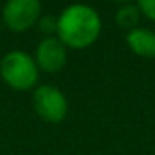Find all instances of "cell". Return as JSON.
Listing matches in <instances>:
<instances>
[{"mask_svg":"<svg viewBox=\"0 0 155 155\" xmlns=\"http://www.w3.org/2000/svg\"><path fill=\"white\" fill-rule=\"evenodd\" d=\"M100 17L88 5H70L60 14L57 35L65 47L85 48L97 40L100 34Z\"/></svg>","mask_w":155,"mask_h":155,"instance_id":"obj_1","label":"cell"},{"mask_svg":"<svg viewBox=\"0 0 155 155\" xmlns=\"http://www.w3.org/2000/svg\"><path fill=\"white\" fill-rule=\"evenodd\" d=\"M0 75L15 90H28L38 80L37 62L22 50L8 52L0 62Z\"/></svg>","mask_w":155,"mask_h":155,"instance_id":"obj_2","label":"cell"},{"mask_svg":"<svg viewBox=\"0 0 155 155\" xmlns=\"http://www.w3.org/2000/svg\"><path fill=\"white\" fill-rule=\"evenodd\" d=\"M34 108L38 114V117L44 118L45 122L58 124L67 115L68 105L65 95L57 87L42 85L34 94Z\"/></svg>","mask_w":155,"mask_h":155,"instance_id":"obj_3","label":"cell"},{"mask_svg":"<svg viewBox=\"0 0 155 155\" xmlns=\"http://www.w3.org/2000/svg\"><path fill=\"white\" fill-rule=\"evenodd\" d=\"M42 5L37 0H10L4 7V22L10 30L24 32L40 18Z\"/></svg>","mask_w":155,"mask_h":155,"instance_id":"obj_4","label":"cell"},{"mask_svg":"<svg viewBox=\"0 0 155 155\" xmlns=\"http://www.w3.org/2000/svg\"><path fill=\"white\" fill-rule=\"evenodd\" d=\"M35 57H37L38 68L55 74L62 70L67 64V48L58 37H47L38 44Z\"/></svg>","mask_w":155,"mask_h":155,"instance_id":"obj_5","label":"cell"},{"mask_svg":"<svg viewBox=\"0 0 155 155\" xmlns=\"http://www.w3.org/2000/svg\"><path fill=\"white\" fill-rule=\"evenodd\" d=\"M127 44L134 54L145 58H155V32L135 27L128 32Z\"/></svg>","mask_w":155,"mask_h":155,"instance_id":"obj_6","label":"cell"},{"mask_svg":"<svg viewBox=\"0 0 155 155\" xmlns=\"http://www.w3.org/2000/svg\"><path fill=\"white\" fill-rule=\"evenodd\" d=\"M138 18H140V8H138V5H132V4L120 7L117 15H115L117 24L124 28H128V32L135 28V25L138 24Z\"/></svg>","mask_w":155,"mask_h":155,"instance_id":"obj_7","label":"cell"},{"mask_svg":"<svg viewBox=\"0 0 155 155\" xmlns=\"http://www.w3.org/2000/svg\"><path fill=\"white\" fill-rule=\"evenodd\" d=\"M57 22H58V18H54L50 15H45V17L38 18L40 30L45 32V34H54V32H57Z\"/></svg>","mask_w":155,"mask_h":155,"instance_id":"obj_8","label":"cell"},{"mask_svg":"<svg viewBox=\"0 0 155 155\" xmlns=\"http://www.w3.org/2000/svg\"><path fill=\"white\" fill-rule=\"evenodd\" d=\"M137 5L148 18L155 20V0H140Z\"/></svg>","mask_w":155,"mask_h":155,"instance_id":"obj_9","label":"cell"}]
</instances>
